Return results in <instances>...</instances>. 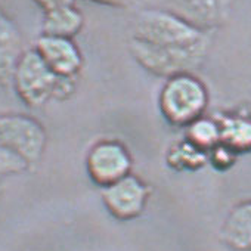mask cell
I'll use <instances>...</instances> for the list:
<instances>
[{
	"label": "cell",
	"instance_id": "cell-13",
	"mask_svg": "<svg viewBox=\"0 0 251 251\" xmlns=\"http://www.w3.org/2000/svg\"><path fill=\"white\" fill-rule=\"evenodd\" d=\"M220 127V144L233 152L251 150V118L241 115H225L217 121Z\"/></svg>",
	"mask_w": 251,
	"mask_h": 251
},
{
	"label": "cell",
	"instance_id": "cell-16",
	"mask_svg": "<svg viewBox=\"0 0 251 251\" xmlns=\"http://www.w3.org/2000/svg\"><path fill=\"white\" fill-rule=\"evenodd\" d=\"M30 170L28 166L15 154L0 147V176H12Z\"/></svg>",
	"mask_w": 251,
	"mask_h": 251
},
{
	"label": "cell",
	"instance_id": "cell-3",
	"mask_svg": "<svg viewBox=\"0 0 251 251\" xmlns=\"http://www.w3.org/2000/svg\"><path fill=\"white\" fill-rule=\"evenodd\" d=\"M208 100L205 84L194 73H186L166 80L160 90L158 108L169 124L188 127L204 115Z\"/></svg>",
	"mask_w": 251,
	"mask_h": 251
},
{
	"label": "cell",
	"instance_id": "cell-12",
	"mask_svg": "<svg viewBox=\"0 0 251 251\" xmlns=\"http://www.w3.org/2000/svg\"><path fill=\"white\" fill-rule=\"evenodd\" d=\"M84 25V17L75 5L61 6L43 12L42 34L74 39Z\"/></svg>",
	"mask_w": 251,
	"mask_h": 251
},
{
	"label": "cell",
	"instance_id": "cell-15",
	"mask_svg": "<svg viewBox=\"0 0 251 251\" xmlns=\"http://www.w3.org/2000/svg\"><path fill=\"white\" fill-rule=\"evenodd\" d=\"M188 141L205 151L207 154L220 144V127L219 123L210 118L201 117L191 126H188Z\"/></svg>",
	"mask_w": 251,
	"mask_h": 251
},
{
	"label": "cell",
	"instance_id": "cell-10",
	"mask_svg": "<svg viewBox=\"0 0 251 251\" xmlns=\"http://www.w3.org/2000/svg\"><path fill=\"white\" fill-rule=\"evenodd\" d=\"M25 50L20 27L0 6V87L2 89H12L15 68Z\"/></svg>",
	"mask_w": 251,
	"mask_h": 251
},
{
	"label": "cell",
	"instance_id": "cell-11",
	"mask_svg": "<svg viewBox=\"0 0 251 251\" xmlns=\"http://www.w3.org/2000/svg\"><path fill=\"white\" fill-rule=\"evenodd\" d=\"M219 236L232 251H251V200L236 204L227 213Z\"/></svg>",
	"mask_w": 251,
	"mask_h": 251
},
{
	"label": "cell",
	"instance_id": "cell-7",
	"mask_svg": "<svg viewBox=\"0 0 251 251\" xmlns=\"http://www.w3.org/2000/svg\"><path fill=\"white\" fill-rule=\"evenodd\" d=\"M100 189V200L108 213L123 222L138 219L151 197L150 185L133 173Z\"/></svg>",
	"mask_w": 251,
	"mask_h": 251
},
{
	"label": "cell",
	"instance_id": "cell-1",
	"mask_svg": "<svg viewBox=\"0 0 251 251\" xmlns=\"http://www.w3.org/2000/svg\"><path fill=\"white\" fill-rule=\"evenodd\" d=\"M12 89L24 105L40 108L50 100L70 99L77 89V78L58 77L33 48L21 56L14 73Z\"/></svg>",
	"mask_w": 251,
	"mask_h": 251
},
{
	"label": "cell",
	"instance_id": "cell-17",
	"mask_svg": "<svg viewBox=\"0 0 251 251\" xmlns=\"http://www.w3.org/2000/svg\"><path fill=\"white\" fill-rule=\"evenodd\" d=\"M81 2H89V3L108 6L114 9H127L133 5V0H81Z\"/></svg>",
	"mask_w": 251,
	"mask_h": 251
},
{
	"label": "cell",
	"instance_id": "cell-5",
	"mask_svg": "<svg viewBox=\"0 0 251 251\" xmlns=\"http://www.w3.org/2000/svg\"><path fill=\"white\" fill-rule=\"evenodd\" d=\"M48 135L42 123L27 114H0V147L20 157L28 169L43 158Z\"/></svg>",
	"mask_w": 251,
	"mask_h": 251
},
{
	"label": "cell",
	"instance_id": "cell-14",
	"mask_svg": "<svg viewBox=\"0 0 251 251\" xmlns=\"http://www.w3.org/2000/svg\"><path fill=\"white\" fill-rule=\"evenodd\" d=\"M167 163L172 169L176 170H197L208 160V154L188 139L177 142L170 147L167 154Z\"/></svg>",
	"mask_w": 251,
	"mask_h": 251
},
{
	"label": "cell",
	"instance_id": "cell-2",
	"mask_svg": "<svg viewBox=\"0 0 251 251\" xmlns=\"http://www.w3.org/2000/svg\"><path fill=\"white\" fill-rule=\"evenodd\" d=\"M132 39L152 46L183 48L211 40V36L169 9H142L133 20Z\"/></svg>",
	"mask_w": 251,
	"mask_h": 251
},
{
	"label": "cell",
	"instance_id": "cell-4",
	"mask_svg": "<svg viewBox=\"0 0 251 251\" xmlns=\"http://www.w3.org/2000/svg\"><path fill=\"white\" fill-rule=\"evenodd\" d=\"M210 46L211 40L194 46L163 48L130 39L129 52L147 73L167 80L173 75L194 73L198 70L207 59Z\"/></svg>",
	"mask_w": 251,
	"mask_h": 251
},
{
	"label": "cell",
	"instance_id": "cell-9",
	"mask_svg": "<svg viewBox=\"0 0 251 251\" xmlns=\"http://www.w3.org/2000/svg\"><path fill=\"white\" fill-rule=\"evenodd\" d=\"M34 50L58 77L78 78L83 68V55L73 39L42 34L34 45Z\"/></svg>",
	"mask_w": 251,
	"mask_h": 251
},
{
	"label": "cell",
	"instance_id": "cell-18",
	"mask_svg": "<svg viewBox=\"0 0 251 251\" xmlns=\"http://www.w3.org/2000/svg\"><path fill=\"white\" fill-rule=\"evenodd\" d=\"M77 0H34V3L43 11H50L55 8H61V6H68V5H75Z\"/></svg>",
	"mask_w": 251,
	"mask_h": 251
},
{
	"label": "cell",
	"instance_id": "cell-6",
	"mask_svg": "<svg viewBox=\"0 0 251 251\" xmlns=\"http://www.w3.org/2000/svg\"><path fill=\"white\" fill-rule=\"evenodd\" d=\"M133 160L124 144L102 139L93 144L86 155V170L95 185L105 188L132 173Z\"/></svg>",
	"mask_w": 251,
	"mask_h": 251
},
{
	"label": "cell",
	"instance_id": "cell-8",
	"mask_svg": "<svg viewBox=\"0 0 251 251\" xmlns=\"http://www.w3.org/2000/svg\"><path fill=\"white\" fill-rule=\"evenodd\" d=\"M169 11L192 27L210 34L229 21L233 5V0H169Z\"/></svg>",
	"mask_w": 251,
	"mask_h": 251
}]
</instances>
